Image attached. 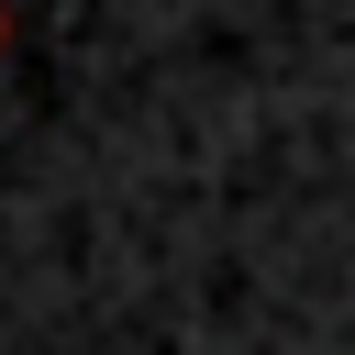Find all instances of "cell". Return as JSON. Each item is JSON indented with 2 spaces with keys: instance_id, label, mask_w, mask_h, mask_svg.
<instances>
[{
  "instance_id": "6da1fadb",
  "label": "cell",
  "mask_w": 355,
  "mask_h": 355,
  "mask_svg": "<svg viewBox=\"0 0 355 355\" xmlns=\"http://www.w3.org/2000/svg\"><path fill=\"white\" fill-rule=\"evenodd\" d=\"M0 44H11V11H0Z\"/></svg>"
}]
</instances>
